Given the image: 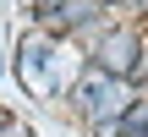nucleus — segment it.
<instances>
[{
    "instance_id": "6",
    "label": "nucleus",
    "mask_w": 148,
    "mask_h": 137,
    "mask_svg": "<svg viewBox=\"0 0 148 137\" xmlns=\"http://www.w3.org/2000/svg\"><path fill=\"white\" fill-rule=\"evenodd\" d=\"M0 132H5V115H0Z\"/></svg>"
},
{
    "instance_id": "2",
    "label": "nucleus",
    "mask_w": 148,
    "mask_h": 137,
    "mask_svg": "<svg viewBox=\"0 0 148 137\" xmlns=\"http://www.w3.org/2000/svg\"><path fill=\"white\" fill-rule=\"evenodd\" d=\"M60 71H66V55H60L55 38H27V44H22V82H27L33 93H55Z\"/></svg>"
},
{
    "instance_id": "4",
    "label": "nucleus",
    "mask_w": 148,
    "mask_h": 137,
    "mask_svg": "<svg viewBox=\"0 0 148 137\" xmlns=\"http://www.w3.org/2000/svg\"><path fill=\"white\" fill-rule=\"evenodd\" d=\"M126 126L132 132H148V104H126Z\"/></svg>"
},
{
    "instance_id": "3",
    "label": "nucleus",
    "mask_w": 148,
    "mask_h": 137,
    "mask_svg": "<svg viewBox=\"0 0 148 137\" xmlns=\"http://www.w3.org/2000/svg\"><path fill=\"white\" fill-rule=\"evenodd\" d=\"M137 66V33H110L104 44H99V71H110V77H126Z\"/></svg>"
},
{
    "instance_id": "5",
    "label": "nucleus",
    "mask_w": 148,
    "mask_h": 137,
    "mask_svg": "<svg viewBox=\"0 0 148 137\" xmlns=\"http://www.w3.org/2000/svg\"><path fill=\"white\" fill-rule=\"evenodd\" d=\"M38 5H44V11H55V5H60V0H38Z\"/></svg>"
},
{
    "instance_id": "1",
    "label": "nucleus",
    "mask_w": 148,
    "mask_h": 137,
    "mask_svg": "<svg viewBox=\"0 0 148 137\" xmlns=\"http://www.w3.org/2000/svg\"><path fill=\"white\" fill-rule=\"evenodd\" d=\"M77 104H82V115L88 121H115V115H126V88H121V77H110V71H88L82 82H77Z\"/></svg>"
}]
</instances>
